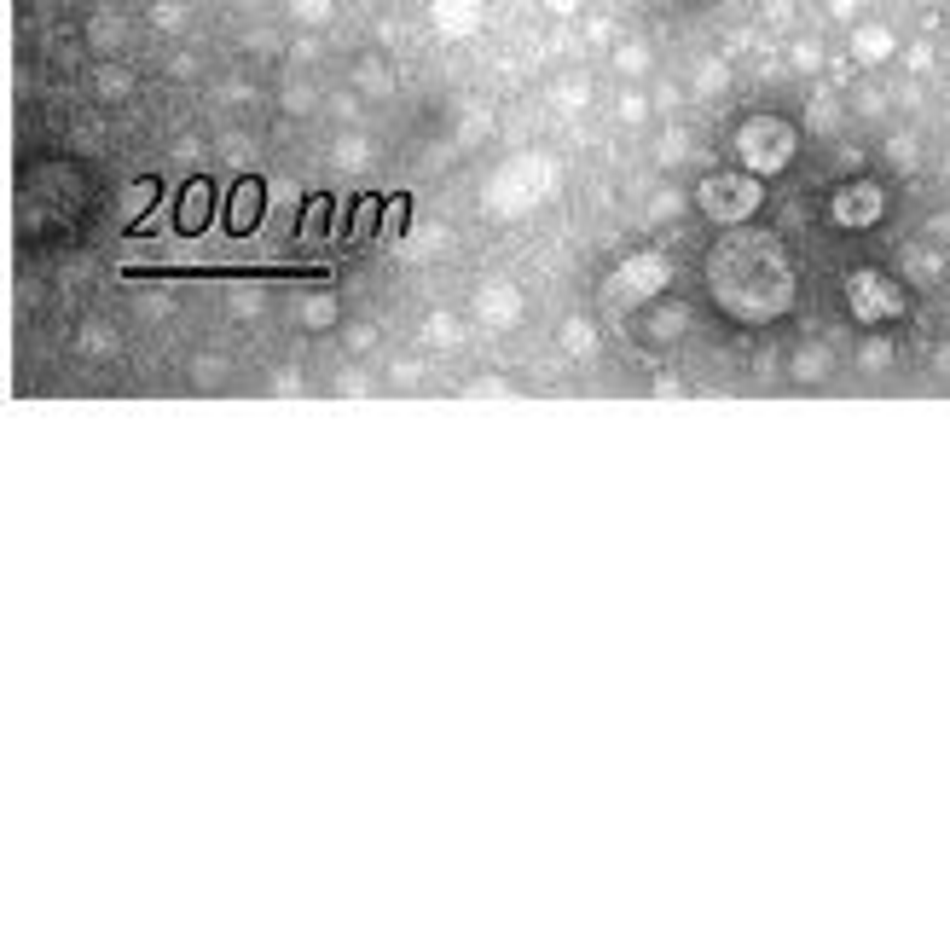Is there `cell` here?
Instances as JSON below:
<instances>
[{
	"label": "cell",
	"instance_id": "obj_1",
	"mask_svg": "<svg viewBox=\"0 0 950 950\" xmlns=\"http://www.w3.org/2000/svg\"><path fill=\"white\" fill-rule=\"evenodd\" d=\"M701 279H707L713 308L725 313L730 325H777V319L794 313V290H800L783 238L748 232V226H730V238L713 244Z\"/></svg>",
	"mask_w": 950,
	"mask_h": 950
},
{
	"label": "cell",
	"instance_id": "obj_2",
	"mask_svg": "<svg viewBox=\"0 0 950 950\" xmlns=\"http://www.w3.org/2000/svg\"><path fill=\"white\" fill-rule=\"evenodd\" d=\"M672 255H661V250H638V255H626L620 267H609L603 273V284H597V308L603 313H638V308H649V302H661L672 290Z\"/></svg>",
	"mask_w": 950,
	"mask_h": 950
},
{
	"label": "cell",
	"instance_id": "obj_3",
	"mask_svg": "<svg viewBox=\"0 0 950 950\" xmlns=\"http://www.w3.org/2000/svg\"><path fill=\"white\" fill-rule=\"evenodd\" d=\"M551 186H557V163L551 157H516V163H504L487 180L481 203H487L493 221H522V215H533L551 197Z\"/></svg>",
	"mask_w": 950,
	"mask_h": 950
},
{
	"label": "cell",
	"instance_id": "obj_4",
	"mask_svg": "<svg viewBox=\"0 0 950 950\" xmlns=\"http://www.w3.org/2000/svg\"><path fill=\"white\" fill-rule=\"evenodd\" d=\"M840 296H846V313H852L858 325H887V319H904V308H910L904 284L887 279L881 267H852V273L840 279Z\"/></svg>",
	"mask_w": 950,
	"mask_h": 950
},
{
	"label": "cell",
	"instance_id": "obj_5",
	"mask_svg": "<svg viewBox=\"0 0 950 950\" xmlns=\"http://www.w3.org/2000/svg\"><path fill=\"white\" fill-rule=\"evenodd\" d=\"M759 203H765V186H759V174H707L696 186V209L701 221L713 226H742L748 215H754Z\"/></svg>",
	"mask_w": 950,
	"mask_h": 950
},
{
	"label": "cell",
	"instance_id": "obj_6",
	"mask_svg": "<svg viewBox=\"0 0 950 950\" xmlns=\"http://www.w3.org/2000/svg\"><path fill=\"white\" fill-rule=\"evenodd\" d=\"M730 151H736V163L748 168V174H777L794 157V128L777 122V116H754V122L736 128Z\"/></svg>",
	"mask_w": 950,
	"mask_h": 950
},
{
	"label": "cell",
	"instance_id": "obj_7",
	"mask_svg": "<svg viewBox=\"0 0 950 950\" xmlns=\"http://www.w3.org/2000/svg\"><path fill=\"white\" fill-rule=\"evenodd\" d=\"M470 313L481 331H516L522 313H528V290L516 279H481L470 290Z\"/></svg>",
	"mask_w": 950,
	"mask_h": 950
},
{
	"label": "cell",
	"instance_id": "obj_8",
	"mask_svg": "<svg viewBox=\"0 0 950 950\" xmlns=\"http://www.w3.org/2000/svg\"><path fill=\"white\" fill-rule=\"evenodd\" d=\"M690 325H696V313L684 308V302H672V296H661V302L638 308L632 336H638V348H649V354H667V348H678V342L690 336Z\"/></svg>",
	"mask_w": 950,
	"mask_h": 950
},
{
	"label": "cell",
	"instance_id": "obj_9",
	"mask_svg": "<svg viewBox=\"0 0 950 950\" xmlns=\"http://www.w3.org/2000/svg\"><path fill=\"white\" fill-rule=\"evenodd\" d=\"M881 209H887V197L875 180H846L835 197H829V221L846 226V232H864V226L881 221Z\"/></svg>",
	"mask_w": 950,
	"mask_h": 950
},
{
	"label": "cell",
	"instance_id": "obj_10",
	"mask_svg": "<svg viewBox=\"0 0 950 950\" xmlns=\"http://www.w3.org/2000/svg\"><path fill=\"white\" fill-rule=\"evenodd\" d=\"M557 348H562V360H574V365L597 360V354H603V325H597V313H568L557 325Z\"/></svg>",
	"mask_w": 950,
	"mask_h": 950
},
{
	"label": "cell",
	"instance_id": "obj_11",
	"mask_svg": "<svg viewBox=\"0 0 950 950\" xmlns=\"http://www.w3.org/2000/svg\"><path fill=\"white\" fill-rule=\"evenodd\" d=\"M296 325L313 331V336L342 331V296H336L331 284H325V290H308V296H296Z\"/></svg>",
	"mask_w": 950,
	"mask_h": 950
},
{
	"label": "cell",
	"instance_id": "obj_12",
	"mask_svg": "<svg viewBox=\"0 0 950 950\" xmlns=\"http://www.w3.org/2000/svg\"><path fill=\"white\" fill-rule=\"evenodd\" d=\"M829 371H835V348L829 342H800L788 354V383H800V389H817Z\"/></svg>",
	"mask_w": 950,
	"mask_h": 950
},
{
	"label": "cell",
	"instance_id": "obj_13",
	"mask_svg": "<svg viewBox=\"0 0 950 950\" xmlns=\"http://www.w3.org/2000/svg\"><path fill=\"white\" fill-rule=\"evenodd\" d=\"M215 221V192H209V180H192L180 203H174V226L180 232H203V226Z\"/></svg>",
	"mask_w": 950,
	"mask_h": 950
},
{
	"label": "cell",
	"instance_id": "obj_14",
	"mask_svg": "<svg viewBox=\"0 0 950 950\" xmlns=\"http://www.w3.org/2000/svg\"><path fill=\"white\" fill-rule=\"evenodd\" d=\"M475 24H481V0H435V29L441 35L464 41V35H475Z\"/></svg>",
	"mask_w": 950,
	"mask_h": 950
},
{
	"label": "cell",
	"instance_id": "obj_15",
	"mask_svg": "<svg viewBox=\"0 0 950 950\" xmlns=\"http://www.w3.org/2000/svg\"><path fill=\"white\" fill-rule=\"evenodd\" d=\"M226 371H232V365H226V354H215V348H197L192 360H186V383H192V389H221L226 383Z\"/></svg>",
	"mask_w": 950,
	"mask_h": 950
},
{
	"label": "cell",
	"instance_id": "obj_16",
	"mask_svg": "<svg viewBox=\"0 0 950 950\" xmlns=\"http://www.w3.org/2000/svg\"><path fill=\"white\" fill-rule=\"evenodd\" d=\"M226 226H232V232H255V226H261V186H255V180H244V186L232 192Z\"/></svg>",
	"mask_w": 950,
	"mask_h": 950
},
{
	"label": "cell",
	"instance_id": "obj_17",
	"mask_svg": "<svg viewBox=\"0 0 950 950\" xmlns=\"http://www.w3.org/2000/svg\"><path fill=\"white\" fill-rule=\"evenodd\" d=\"M458 394H464V400H504V394H522V383L504 377V371H481V377H470Z\"/></svg>",
	"mask_w": 950,
	"mask_h": 950
},
{
	"label": "cell",
	"instance_id": "obj_18",
	"mask_svg": "<svg viewBox=\"0 0 950 950\" xmlns=\"http://www.w3.org/2000/svg\"><path fill=\"white\" fill-rule=\"evenodd\" d=\"M423 336H429L435 348H458V342H464V325H458L447 308H435L429 319H423Z\"/></svg>",
	"mask_w": 950,
	"mask_h": 950
},
{
	"label": "cell",
	"instance_id": "obj_19",
	"mask_svg": "<svg viewBox=\"0 0 950 950\" xmlns=\"http://www.w3.org/2000/svg\"><path fill=\"white\" fill-rule=\"evenodd\" d=\"M684 215V192H655L649 197V209H643V221L649 226H667V221H678Z\"/></svg>",
	"mask_w": 950,
	"mask_h": 950
},
{
	"label": "cell",
	"instance_id": "obj_20",
	"mask_svg": "<svg viewBox=\"0 0 950 950\" xmlns=\"http://www.w3.org/2000/svg\"><path fill=\"white\" fill-rule=\"evenodd\" d=\"M342 342H348V354L360 360V354H371V348L383 342V331H377L371 319H360V325H342Z\"/></svg>",
	"mask_w": 950,
	"mask_h": 950
},
{
	"label": "cell",
	"instance_id": "obj_21",
	"mask_svg": "<svg viewBox=\"0 0 950 950\" xmlns=\"http://www.w3.org/2000/svg\"><path fill=\"white\" fill-rule=\"evenodd\" d=\"M887 360H893V342H887V336H869L864 348H858V365H864V371H887Z\"/></svg>",
	"mask_w": 950,
	"mask_h": 950
},
{
	"label": "cell",
	"instance_id": "obj_22",
	"mask_svg": "<svg viewBox=\"0 0 950 950\" xmlns=\"http://www.w3.org/2000/svg\"><path fill=\"white\" fill-rule=\"evenodd\" d=\"M151 203H157V180H145V186H134V192L122 197V215H128V221H145Z\"/></svg>",
	"mask_w": 950,
	"mask_h": 950
},
{
	"label": "cell",
	"instance_id": "obj_23",
	"mask_svg": "<svg viewBox=\"0 0 950 950\" xmlns=\"http://www.w3.org/2000/svg\"><path fill=\"white\" fill-rule=\"evenodd\" d=\"M336 394H342V400H354V394H371V377H365L360 365H342V371H336V383H331Z\"/></svg>",
	"mask_w": 950,
	"mask_h": 950
},
{
	"label": "cell",
	"instance_id": "obj_24",
	"mask_svg": "<svg viewBox=\"0 0 950 950\" xmlns=\"http://www.w3.org/2000/svg\"><path fill=\"white\" fill-rule=\"evenodd\" d=\"M325 226H331V203H325V197H319V203H308V215H302V238H325Z\"/></svg>",
	"mask_w": 950,
	"mask_h": 950
},
{
	"label": "cell",
	"instance_id": "obj_25",
	"mask_svg": "<svg viewBox=\"0 0 950 950\" xmlns=\"http://www.w3.org/2000/svg\"><path fill=\"white\" fill-rule=\"evenodd\" d=\"M389 383H394V389H418V383H423V360H389Z\"/></svg>",
	"mask_w": 950,
	"mask_h": 950
},
{
	"label": "cell",
	"instance_id": "obj_26",
	"mask_svg": "<svg viewBox=\"0 0 950 950\" xmlns=\"http://www.w3.org/2000/svg\"><path fill=\"white\" fill-rule=\"evenodd\" d=\"M371 226H377V203H360V209H354V232L371 238Z\"/></svg>",
	"mask_w": 950,
	"mask_h": 950
},
{
	"label": "cell",
	"instance_id": "obj_27",
	"mask_svg": "<svg viewBox=\"0 0 950 950\" xmlns=\"http://www.w3.org/2000/svg\"><path fill=\"white\" fill-rule=\"evenodd\" d=\"M643 64H649V53H643V47H620V70H626V76H632V70H643Z\"/></svg>",
	"mask_w": 950,
	"mask_h": 950
},
{
	"label": "cell",
	"instance_id": "obj_28",
	"mask_svg": "<svg viewBox=\"0 0 950 950\" xmlns=\"http://www.w3.org/2000/svg\"><path fill=\"white\" fill-rule=\"evenodd\" d=\"M296 18H331V0H296Z\"/></svg>",
	"mask_w": 950,
	"mask_h": 950
},
{
	"label": "cell",
	"instance_id": "obj_29",
	"mask_svg": "<svg viewBox=\"0 0 950 950\" xmlns=\"http://www.w3.org/2000/svg\"><path fill=\"white\" fill-rule=\"evenodd\" d=\"M336 157H342V163H365V140H342L336 145Z\"/></svg>",
	"mask_w": 950,
	"mask_h": 950
},
{
	"label": "cell",
	"instance_id": "obj_30",
	"mask_svg": "<svg viewBox=\"0 0 950 950\" xmlns=\"http://www.w3.org/2000/svg\"><path fill=\"white\" fill-rule=\"evenodd\" d=\"M93 41H99V47H111V41H116V24H111V18H99V24H93Z\"/></svg>",
	"mask_w": 950,
	"mask_h": 950
},
{
	"label": "cell",
	"instance_id": "obj_31",
	"mask_svg": "<svg viewBox=\"0 0 950 950\" xmlns=\"http://www.w3.org/2000/svg\"><path fill=\"white\" fill-rule=\"evenodd\" d=\"M122 93H128V82H122V76L111 70V76H105V99H122Z\"/></svg>",
	"mask_w": 950,
	"mask_h": 950
}]
</instances>
